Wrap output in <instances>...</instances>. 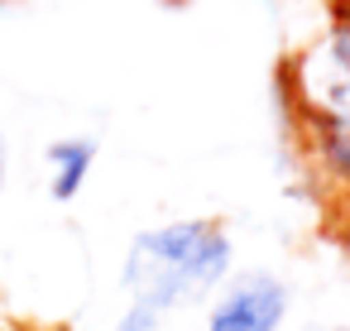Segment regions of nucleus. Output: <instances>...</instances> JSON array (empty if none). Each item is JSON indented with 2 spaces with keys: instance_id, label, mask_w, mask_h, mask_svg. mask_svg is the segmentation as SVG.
I'll list each match as a JSON object with an SVG mask.
<instances>
[{
  "instance_id": "obj_1",
  "label": "nucleus",
  "mask_w": 350,
  "mask_h": 331,
  "mask_svg": "<svg viewBox=\"0 0 350 331\" xmlns=\"http://www.w3.org/2000/svg\"><path fill=\"white\" fill-rule=\"evenodd\" d=\"M235 269L230 230L216 216H178L130 235L120 283L130 302L154 312H173L187 302H206Z\"/></svg>"
},
{
  "instance_id": "obj_2",
  "label": "nucleus",
  "mask_w": 350,
  "mask_h": 331,
  "mask_svg": "<svg viewBox=\"0 0 350 331\" xmlns=\"http://www.w3.org/2000/svg\"><path fill=\"white\" fill-rule=\"evenodd\" d=\"M283 92L293 120H326L350 130V20L331 15L326 29L283 63Z\"/></svg>"
},
{
  "instance_id": "obj_3",
  "label": "nucleus",
  "mask_w": 350,
  "mask_h": 331,
  "mask_svg": "<svg viewBox=\"0 0 350 331\" xmlns=\"http://www.w3.org/2000/svg\"><path fill=\"white\" fill-rule=\"evenodd\" d=\"M293 307V293L269 269L226 278L206 307V331H278Z\"/></svg>"
},
{
  "instance_id": "obj_4",
  "label": "nucleus",
  "mask_w": 350,
  "mask_h": 331,
  "mask_svg": "<svg viewBox=\"0 0 350 331\" xmlns=\"http://www.w3.org/2000/svg\"><path fill=\"white\" fill-rule=\"evenodd\" d=\"M92 168H96V140L87 135H63L44 149V178H49V197L58 207L77 202L82 187L92 183Z\"/></svg>"
},
{
  "instance_id": "obj_5",
  "label": "nucleus",
  "mask_w": 350,
  "mask_h": 331,
  "mask_svg": "<svg viewBox=\"0 0 350 331\" xmlns=\"http://www.w3.org/2000/svg\"><path fill=\"white\" fill-rule=\"evenodd\" d=\"M297 140H302V154L317 168V178L331 192L350 197V130L326 125V120H297Z\"/></svg>"
},
{
  "instance_id": "obj_6",
  "label": "nucleus",
  "mask_w": 350,
  "mask_h": 331,
  "mask_svg": "<svg viewBox=\"0 0 350 331\" xmlns=\"http://www.w3.org/2000/svg\"><path fill=\"white\" fill-rule=\"evenodd\" d=\"M111 331H163V312H154V307H144V302H130V312H125Z\"/></svg>"
},
{
  "instance_id": "obj_7",
  "label": "nucleus",
  "mask_w": 350,
  "mask_h": 331,
  "mask_svg": "<svg viewBox=\"0 0 350 331\" xmlns=\"http://www.w3.org/2000/svg\"><path fill=\"white\" fill-rule=\"evenodd\" d=\"M331 15H340V20H350V0H331Z\"/></svg>"
},
{
  "instance_id": "obj_8",
  "label": "nucleus",
  "mask_w": 350,
  "mask_h": 331,
  "mask_svg": "<svg viewBox=\"0 0 350 331\" xmlns=\"http://www.w3.org/2000/svg\"><path fill=\"white\" fill-rule=\"evenodd\" d=\"M0 183H5V140H0Z\"/></svg>"
}]
</instances>
